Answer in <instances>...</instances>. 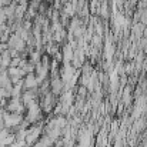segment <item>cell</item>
Instances as JSON below:
<instances>
[{"mask_svg":"<svg viewBox=\"0 0 147 147\" xmlns=\"http://www.w3.org/2000/svg\"><path fill=\"white\" fill-rule=\"evenodd\" d=\"M16 1H17V3H19V1H20V0H16Z\"/></svg>","mask_w":147,"mask_h":147,"instance_id":"5b68a950","label":"cell"},{"mask_svg":"<svg viewBox=\"0 0 147 147\" xmlns=\"http://www.w3.org/2000/svg\"><path fill=\"white\" fill-rule=\"evenodd\" d=\"M3 117H4V111H3V109H0V121L3 120Z\"/></svg>","mask_w":147,"mask_h":147,"instance_id":"7a4b0ae2","label":"cell"},{"mask_svg":"<svg viewBox=\"0 0 147 147\" xmlns=\"http://www.w3.org/2000/svg\"><path fill=\"white\" fill-rule=\"evenodd\" d=\"M1 11H3V7H0V14H1Z\"/></svg>","mask_w":147,"mask_h":147,"instance_id":"277c9868","label":"cell"},{"mask_svg":"<svg viewBox=\"0 0 147 147\" xmlns=\"http://www.w3.org/2000/svg\"><path fill=\"white\" fill-rule=\"evenodd\" d=\"M98 13H100V16H101L103 19H107V17H109V4H107V0H101Z\"/></svg>","mask_w":147,"mask_h":147,"instance_id":"6da1fadb","label":"cell"},{"mask_svg":"<svg viewBox=\"0 0 147 147\" xmlns=\"http://www.w3.org/2000/svg\"><path fill=\"white\" fill-rule=\"evenodd\" d=\"M0 147H4V144H3V143H1V142H0Z\"/></svg>","mask_w":147,"mask_h":147,"instance_id":"3957f363","label":"cell"}]
</instances>
